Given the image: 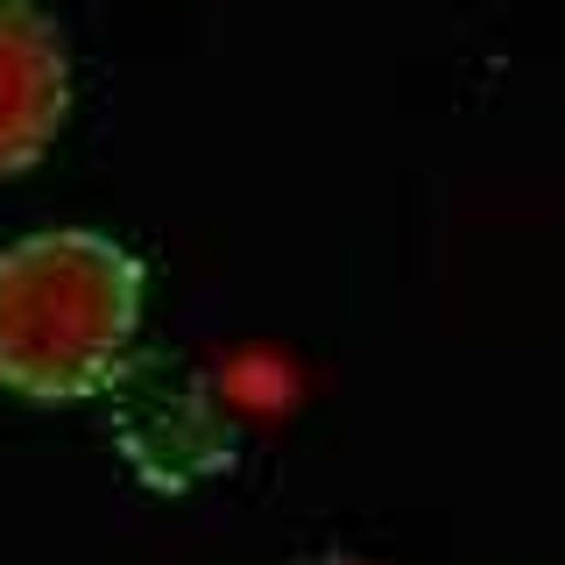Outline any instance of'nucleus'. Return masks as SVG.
<instances>
[{
	"instance_id": "f03ea898",
	"label": "nucleus",
	"mask_w": 565,
	"mask_h": 565,
	"mask_svg": "<svg viewBox=\"0 0 565 565\" xmlns=\"http://www.w3.org/2000/svg\"><path fill=\"white\" fill-rule=\"evenodd\" d=\"M71 114V35L43 0H0V184L35 170Z\"/></svg>"
},
{
	"instance_id": "7ed1b4c3",
	"label": "nucleus",
	"mask_w": 565,
	"mask_h": 565,
	"mask_svg": "<svg viewBox=\"0 0 565 565\" xmlns=\"http://www.w3.org/2000/svg\"><path fill=\"white\" fill-rule=\"evenodd\" d=\"M282 565H375V558H361V552H297Z\"/></svg>"
},
{
	"instance_id": "f257e3e1",
	"label": "nucleus",
	"mask_w": 565,
	"mask_h": 565,
	"mask_svg": "<svg viewBox=\"0 0 565 565\" xmlns=\"http://www.w3.org/2000/svg\"><path fill=\"white\" fill-rule=\"evenodd\" d=\"M149 276L99 226H29L0 241V388L93 403L135 361Z\"/></svg>"
}]
</instances>
